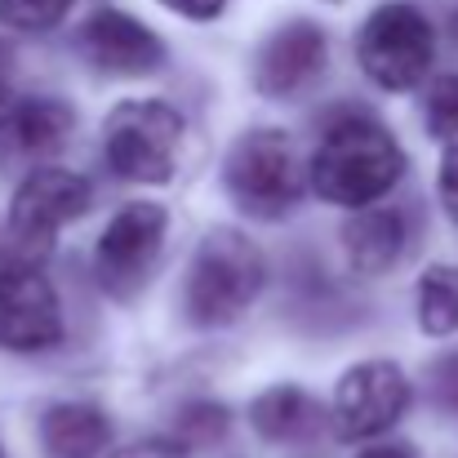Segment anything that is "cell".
<instances>
[{"label":"cell","instance_id":"6da1fadb","mask_svg":"<svg viewBox=\"0 0 458 458\" xmlns=\"http://www.w3.org/2000/svg\"><path fill=\"white\" fill-rule=\"evenodd\" d=\"M401 174H405L401 143L378 121H369L360 112L334 121L311 156V165H307L311 191L329 205H343V209L378 205L401 182Z\"/></svg>","mask_w":458,"mask_h":458},{"label":"cell","instance_id":"7a4b0ae2","mask_svg":"<svg viewBox=\"0 0 458 458\" xmlns=\"http://www.w3.org/2000/svg\"><path fill=\"white\" fill-rule=\"evenodd\" d=\"M263 281H267V263L259 245L232 227H214L191 254L187 294H182L187 316L205 329L232 325L263 294Z\"/></svg>","mask_w":458,"mask_h":458},{"label":"cell","instance_id":"3957f363","mask_svg":"<svg viewBox=\"0 0 458 458\" xmlns=\"http://www.w3.org/2000/svg\"><path fill=\"white\" fill-rule=\"evenodd\" d=\"M223 187L250 218H285L307 191V160L285 130H250L223 160Z\"/></svg>","mask_w":458,"mask_h":458},{"label":"cell","instance_id":"277c9868","mask_svg":"<svg viewBox=\"0 0 458 458\" xmlns=\"http://www.w3.org/2000/svg\"><path fill=\"white\" fill-rule=\"evenodd\" d=\"M187 125L169 103L130 98L107 112L103 125V156L130 182H169L182 156Z\"/></svg>","mask_w":458,"mask_h":458},{"label":"cell","instance_id":"5b68a950","mask_svg":"<svg viewBox=\"0 0 458 458\" xmlns=\"http://www.w3.org/2000/svg\"><path fill=\"white\" fill-rule=\"evenodd\" d=\"M356 58L378 89H414L437 58V31L419 4L392 0L365 18L356 36Z\"/></svg>","mask_w":458,"mask_h":458},{"label":"cell","instance_id":"8992f818","mask_svg":"<svg viewBox=\"0 0 458 458\" xmlns=\"http://www.w3.org/2000/svg\"><path fill=\"white\" fill-rule=\"evenodd\" d=\"M165 236H169V214L160 205L130 200L125 209H116L98 236V250H94L98 285L121 303L139 299L143 285L152 281L160 254H165Z\"/></svg>","mask_w":458,"mask_h":458},{"label":"cell","instance_id":"52a82bcc","mask_svg":"<svg viewBox=\"0 0 458 458\" xmlns=\"http://www.w3.org/2000/svg\"><path fill=\"white\" fill-rule=\"evenodd\" d=\"M89 178H81L76 169L63 165H40L31 169L13 200H9V232L18 245L27 250H45L67 223H76L89 209Z\"/></svg>","mask_w":458,"mask_h":458},{"label":"cell","instance_id":"ba28073f","mask_svg":"<svg viewBox=\"0 0 458 458\" xmlns=\"http://www.w3.org/2000/svg\"><path fill=\"white\" fill-rule=\"evenodd\" d=\"M410 405V378L396 360H360L334 387V432L343 441H369L387 432Z\"/></svg>","mask_w":458,"mask_h":458},{"label":"cell","instance_id":"9c48e42d","mask_svg":"<svg viewBox=\"0 0 458 458\" xmlns=\"http://www.w3.org/2000/svg\"><path fill=\"white\" fill-rule=\"evenodd\" d=\"M63 343V303L36 267H0V352H49Z\"/></svg>","mask_w":458,"mask_h":458},{"label":"cell","instance_id":"30bf717a","mask_svg":"<svg viewBox=\"0 0 458 458\" xmlns=\"http://www.w3.org/2000/svg\"><path fill=\"white\" fill-rule=\"evenodd\" d=\"M325 63H329L325 31L316 22H307V18H294V22L276 27L263 40V49L254 58V85H259L263 98L290 103L325 72Z\"/></svg>","mask_w":458,"mask_h":458},{"label":"cell","instance_id":"8fae6325","mask_svg":"<svg viewBox=\"0 0 458 458\" xmlns=\"http://www.w3.org/2000/svg\"><path fill=\"white\" fill-rule=\"evenodd\" d=\"M81 54L107 76H152L165 63V40L121 9H98L81 27Z\"/></svg>","mask_w":458,"mask_h":458},{"label":"cell","instance_id":"7c38bea8","mask_svg":"<svg viewBox=\"0 0 458 458\" xmlns=\"http://www.w3.org/2000/svg\"><path fill=\"white\" fill-rule=\"evenodd\" d=\"M343 259L356 276H383L405 250V218L387 205H360L343 227Z\"/></svg>","mask_w":458,"mask_h":458},{"label":"cell","instance_id":"4fadbf2b","mask_svg":"<svg viewBox=\"0 0 458 458\" xmlns=\"http://www.w3.org/2000/svg\"><path fill=\"white\" fill-rule=\"evenodd\" d=\"M40 445L49 458H103L112 450V419L89 401L49 405L40 419Z\"/></svg>","mask_w":458,"mask_h":458},{"label":"cell","instance_id":"5bb4252c","mask_svg":"<svg viewBox=\"0 0 458 458\" xmlns=\"http://www.w3.org/2000/svg\"><path fill=\"white\" fill-rule=\"evenodd\" d=\"M250 428L263 437V441H276V445H290V441H303L316 428V401L307 396L303 387H267L263 396H254L250 405Z\"/></svg>","mask_w":458,"mask_h":458},{"label":"cell","instance_id":"9a60e30c","mask_svg":"<svg viewBox=\"0 0 458 458\" xmlns=\"http://www.w3.org/2000/svg\"><path fill=\"white\" fill-rule=\"evenodd\" d=\"M76 125V112L63 103V98H22L13 103L9 112V130H13V143L27 148V152H49L58 148Z\"/></svg>","mask_w":458,"mask_h":458},{"label":"cell","instance_id":"2e32d148","mask_svg":"<svg viewBox=\"0 0 458 458\" xmlns=\"http://www.w3.org/2000/svg\"><path fill=\"white\" fill-rule=\"evenodd\" d=\"M419 325L432 338L458 334V267H428L419 281Z\"/></svg>","mask_w":458,"mask_h":458},{"label":"cell","instance_id":"e0dca14e","mask_svg":"<svg viewBox=\"0 0 458 458\" xmlns=\"http://www.w3.org/2000/svg\"><path fill=\"white\" fill-rule=\"evenodd\" d=\"M232 428V414L218 405V401H187L178 414H174V441L187 445V450H209L227 437Z\"/></svg>","mask_w":458,"mask_h":458},{"label":"cell","instance_id":"ac0fdd59","mask_svg":"<svg viewBox=\"0 0 458 458\" xmlns=\"http://www.w3.org/2000/svg\"><path fill=\"white\" fill-rule=\"evenodd\" d=\"M76 0H0V22L13 31H49L72 13Z\"/></svg>","mask_w":458,"mask_h":458},{"label":"cell","instance_id":"d6986e66","mask_svg":"<svg viewBox=\"0 0 458 458\" xmlns=\"http://www.w3.org/2000/svg\"><path fill=\"white\" fill-rule=\"evenodd\" d=\"M428 130L437 139H454L458 134V76H441L432 89H428Z\"/></svg>","mask_w":458,"mask_h":458},{"label":"cell","instance_id":"ffe728a7","mask_svg":"<svg viewBox=\"0 0 458 458\" xmlns=\"http://www.w3.org/2000/svg\"><path fill=\"white\" fill-rule=\"evenodd\" d=\"M432 392H437V405H441V410L458 414V352L441 356V360L432 365Z\"/></svg>","mask_w":458,"mask_h":458},{"label":"cell","instance_id":"44dd1931","mask_svg":"<svg viewBox=\"0 0 458 458\" xmlns=\"http://www.w3.org/2000/svg\"><path fill=\"white\" fill-rule=\"evenodd\" d=\"M437 187H441V205H445V214L458 223V134L445 143V156H441V178H437Z\"/></svg>","mask_w":458,"mask_h":458},{"label":"cell","instance_id":"7402d4cb","mask_svg":"<svg viewBox=\"0 0 458 458\" xmlns=\"http://www.w3.org/2000/svg\"><path fill=\"white\" fill-rule=\"evenodd\" d=\"M112 458H187V445H178L174 437H143V441L125 445L121 454Z\"/></svg>","mask_w":458,"mask_h":458},{"label":"cell","instance_id":"603a6c76","mask_svg":"<svg viewBox=\"0 0 458 458\" xmlns=\"http://www.w3.org/2000/svg\"><path fill=\"white\" fill-rule=\"evenodd\" d=\"M165 9H174L178 18H191V22H214L223 13L227 0H160Z\"/></svg>","mask_w":458,"mask_h":458},{"label":"cell","instance_id":"cb8c5ba5","mask_svg":"<svg viewBox=\"0 0 458 458\" xmlns=\"http://www.w3.org/2000/svg\"><path fill=\"white\" fill-rule=\"evenodd\" d=\"M4 63H9V49L0 45V125H4L9 112H13V94H9V81H4Z\"/></svg>","mask_w":458,"mask_h":458},{"label":"cell","instance_id":"d4e9b609","mask_svg":"<svg viewBox=\"0 0 458 458\" xmlns=\"http://www.w3.org/2000/svg\"><path fill=\"white\" fill-rule=\"evenodd\" d=\"M356 458H414L410 450H401V445H374V450H365V454Z\"/></svg>","mask_w":458,"mask_h":458},{"label":"cell","instance_id":"484cf974","mask_svg":"<svg viewBox=\"0 0 458 458\" xmlns=\"http://www.w3.org/2000/svg\"><path fill=\"white\" fill-rule=\"evenodd\" d=\"M0 458H4V454H0Z\"/></svg>","mask_w":458,"mask_h":458}]
</instances>
